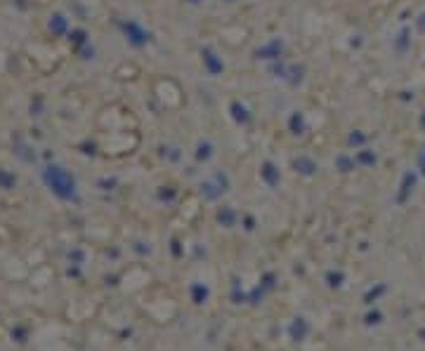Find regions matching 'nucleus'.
Returning a JSON list of instances; mask_svg holds the SVG:
<instances>
[{
  "label": "nucleus",
  "mask_w": 425,
  "mask_h": 351,
  "mask_svg": "<svg viewBox=\"0 0 425 351\" xmlns=\"http://www.w3.org/2000/svg\"><path fill=\"white\" fill-rule=\"evenodd\" d=\"M421 123H423V128H425V111H423V116H421Z\"/></svg>",
  "instance_id": "4468645a"
},
{
  "label": "nucleus",
  "mask_w": 425,
  "mask_h": 351,
  "mask_svg": "<svg viewBox=\"0 0 425 351\" xmlns=\"http://www.w3.org/2000/svg\"><path fill=\"white\" fill-rule=\"evenodd\" d=\"M296 168H302V172H305V175H309V172L314 170V163H312V160H307V158H300V160H296Z\"/></svg>",
  "instance_id": "423d86ee"
},
{
  "label": "nucleus",
  "mask_w": 425,
  "mask_h": 351,
  "mask_svg": "<svg viewBox=\"0 0 425 351\" xmlns=\"http://www.w3.org/2000/svg\"><path fill=\"white\" fill-rule=\"evenodd\" d=\"M406 45H409V31L404 29V31L399 33V40H397V50H399V52H404V50H406Z\"/></svg>",
  "instance_id": "0eeeda50"
},
{
  "label": "nucleus",
  "mask_w": 425,
  "mask_h": 351,
  "mask_svg": "<svg viewBox=\"0 0 425 351\" xmlns=\"http://www.w3.org/2000/svg\"><path fill=\"white\" fill-rule=\"evenodd\" d=\"M201 57H203V64H206V69H208V73H212V75L222 73V69H224L222 59H217V54L212 52L211 47H203Z\"/></svg>",
  "instance_id": "f257e3e1"
},
{
  "label": "nucleus",
  "mask_w": 425,
  "mask_h": 351,
  "mask_svg": "<svg viewBox=\"0 0 425 351\" xmlns=\"http://www.w3.org/2000/svg\"><path fill=\"white\" fill-rule=\"evenodd\" d=\"M418 165H421V170L425 172V149L421 151V156H418Z\"/></svg>",
  "instance_id": "f8f14e48"
},
{
  "label": "nucleus",
  "mask_w": 425,
  "mask_h": 351,
  "mask_svg": "<svg viewBox=\"0 0 425 351\" xmlns=\"http://www.w3.org/2000/svg\"><path fill=\"white\" fill-rule=\"evenodd\" d=\"M281 52H284V43L281 40H272L269 45L257 50V59H279Z\"/></svg>",
  "instance_id": "f03ea898"
},
{
  "label": "nucleus",
  "mask_w": 425,
  "mask_h": 351,
  "mask_svg": "<svg viewBox=\"0 0 425 351\" xmlns=\"http://www.w3.org/2000/svg\"><path fill=\"white\" fill-rule=\"evenodd\" d=\"M416 29H418L421 33H425V12L421 14V17H418V22H416Z\"/></svg>",
  "instance_id": "9b49d317"
},
{
  "label": "nucleus",
  "mask_w": 425,
  "mask_h": 351,
  "mask_svg": "<svg viewBox=\"0 0 425 351\" xmlns=\"http://www.w3.org/2000/svg\"><path fill=\"white\" fill-rule=\"evenodd\" d=\"M361 163H366V165H371V163H376V156L373 153H369V151H364V153H359Z\"/></svg>",
  "instance_id": "9d476101"
},
{
  "label": "nucleus",
  "mask_w": 425,
  "mask_h": 351,
  "mask_svg": "<svg viewBox=\"0 0 425 351\" xmlns=\"http://www.w3.org/2000/svg\"><path fill=\"white\" fill-rule=\"evenodd\" d=\"M196 156H199V158H208V156H211V144H201Z\"/></svg>",
  "instance_id": "1a4fd4ad"
},
{
  "label": "nucleus",
  "mask_w": 425,
  "mask_h": 351,
  "mask_svg": "<svg viewBox=\"0 0 425 351\" xmlns=\"http://www.w3.org/2000/svg\"><path fill=\"white\" fill-rule=\"evenodd\" d=\"M232 116L236 123H251V113H248V108L244 106V104H239V102H234L232 104Z\"/></svg>",
  "instance_id": "20e7f679"
},
{
  "label": "nucleus",
  "mask_w": 425,
  "mask_h": 351,
  "mask_svg": "<svg viewBox=\"0 0 425 351\" xmlns=\"http://www.w3.org/2000/svg\"><path fill=\"white\" fill-rule=\"evenodd\" d=\"M126 33H128V38H130V40H132V43L135 45H144L149 40V33L147 31H142V29H139L137 24H126Z\"/></svg>",
  "instance_id": "7ed1b4c3"
},
{
  "label": "nucleus",
  "mask_w": 425,
  "mask_h": 351,
  "mask_svg": "<svg viewBox=\"0 0 425 351\" xmlns=\"http://www.w3.org/2000/svg\"><path fill=\"white\" fill-rule=\"evenodd\" d=\"M262 172H265V177L269 181H272V184H274L276 181V172H274V165H272V163H265V168H262Z\"/></svg>",
  "instance_id": "6e6552de"
},
{
  "label": "nucleus",
  "mask_w": 425,
  "mask_h": 351,
  "mask_svg": "<svg viewBox=\"0 0 425 351\" xmlns=\"http://www.w3.org/2000/svg\"><path fill=\"white\" fill-rule=\"evenodd\" d=\"M350 141L352 144H361V141H364V135H352Z\"/></svg>",
  "instance_id": "ddd939ff"
},
{
  "label": "nucleus",
  "mask_w": 425,
  "mask_h": 351,
  "mask_svg": "<svg viewBox=\"0 0 425 351\" xmlns=\"http://www.w3.org/2000/svg\"><path fill=\"white\" fill-rule=\"evenodd\" d=\"M291 130H293L296 135H300V132L305 130V120H302L300 113H293V118H291Z\"/></svg>",
  "instance_id": "39448f33"
}]
</instances>
